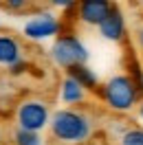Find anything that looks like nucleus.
<instances>
[{
  "label": "nucleus",
  "mask_w": 143,
  "mask_h": 145,
  "mask_svg": "<svg viewBox=\"0 0 143 145\" xmlns=\"http://www.w3.org/2000/svg\"><path fill=\"white\" fill-rule=\"evenodd\" d=\"M136 42H139V46L143 48V27L139 29V31H136Z\"/></svg>",
  "instance_id": "2eb2a0df"
},
{
  "label": "nucleus",
  "mask_w": 143,
  "mask_h": 145,
  "mask_svg": "<svg viewBox=\"0 0 143 145\" xmlns=\"http://www.w3.org/2000/svg\"><path fill=\"white\" fill-rule=\"evenodd\" d=\"M57 31H60V22L51 13H42L37 18H31L24 24V35L31 40H44V37L55 35Z\"/></svg>",
  "instance_id": "39448f33"
},
{
  "label": "nucleus",
  "mask_w": 143,
  "mask_h": 145,
  "mask_svg": "<svg viewBox=\"0 0 143 145\" xmlns=\"http://www.w3.org/2000/svg\"><path fill=\"white\" fill-rule=\"evenodd\" d=\"M0 145H2V132H0Z\"/></svg>",
  "instance_id": "dca6fc26"
},
{
  "label": "nucleus",
  "mask_w": 143,
  "mask_h": 145,
  "mask_svg": "<svg viewBox=\"0 0 143 145\" xmlns=\"http://www.w3.org/2000/svg\"><path fill=\"white\" fill-rule=\"evenodd\" d=\"M53 59L64 68H75V66H84V62L88 59V53H86V46L81 44L75 35H60L55 40L53 48Z\"/></svg>",
  "instance_id": "7ed1b4c3"
},
{
  "label": "nucleus",
  "mask_w": 143,
  "mask_h": 145,
  "mask_svg": "<svg viewBox=\"0 0 143 145\" xmlns=\"http://www.w3.org/2000/svg\"><path fill=\"white\" fill-rule=\"evenodd\" d=\"M24 66H27V64H24V59H22V62H18L16 66H11V72H22V68H24Z\"/></svg>",
  "instance_id": "4468645a"
},
{
  "label": "nucleus",
  "mask_w": 143,
  "mask_h": 145,
  "mask_svg": "<svg viewBox=\"0 0 143 145\" xmlns=\"http://www.w3.org/2000/svg\"><path fill=\"white\" fill-rule=\"evenodd\" d=\"M77 11H79V20L86 22V24H101L104 20L110 16L112 11V5L106 2V0H84L77 5Z\"/></svg>",
  "instance_id": "423d86ee"
},
{
  "label": "nucleus",
  "mask_w": 143,
  "mask_h": 145,
  "mask_svg": "<svg viewBox=\"0 0 143 145\" xmlns=\"http://www.w3.org/2000/svg\"><path fill=\"white\" fill-rule=\"evenodd\" d=\"M51 132L62 143H84L92 132V121L79 110H57L51 117Z\"/></svg>",
  "instance_id": "f257e3e1"
},
{
  "label": "nucleus",
  "mask_w": 143,
  "mask_h": 145,
  "mask_svg": "<svg viewBox=\"0 0 143 145\" xmlns=\"http://www.w3.org/2000/svg\"><path fill=\"white\" fill-rule=\"evenodd\" d=\"M68 75H71L73 79H77V82H79L86 90L97 86V77H95V72L90 71V68H86V66H75V68H71V71H68Z\"/></svg>",
  "instance_id": "9d476101"
},
{
  "label": "nucleus",
  "mask_w": 143,
  "mask_h": 145,
  "mask_svg": "<svg viewBox=\"0 0 143 145\" xmlns=\"http://www.w3.org/2000/svg\"><path fill=\"white\" fill-rule=\"evenodd\" d=\"M121 145H143V130L141 127H128L121 138H119Z\"/></svg>",
  "instance_id": "f8f14e48"
},
{
  "label": "nucleus",
  "mask_w": 143,
  "mask_h": 145,
  "mask_svg": "<svg viewBox=\"0 0 143 145\" xmlns=\"http://www.w3.org/2000/svg\"><path fill=\"white\" fill-rule=\"evenodd\" d=\"M141 84H143V77H141Z\"/></svg>",
  "instance_id": "a211bd4d"
},
{
  "label": "nucleus",
  "mask_w": 143,
  "mask_h": 145,
  "mask_svg": "<svg viewBox=\"0 0 143 145\" xmlns=\"http://www.w3.org/2000/svg\"><path fill=\"white\" fill-rule=\"evenodd\" d=\"M13 141H16V145H42L37 132H29V130H20V127L13 134Z\"/></svg>",
  "instance_id": "9b49d317"
},
{
  "label": "nucleus",
  "mask_w": 143,
  "mask_h": 145,
  "mask_svg": "<svg viewBox=\"0 0 143 145\" xmlns=\"http://www.w3.org/2000/svg\"><path fill=\"white\" fill-rule=\"evenodd\" d=\"M20 130H29V132H40L49 121V108H46L44 101L40 99H27L18 106L16 112Z\"/></svg>",
  "instance_id": "20e7f679"
},
{
  "label": "nucleus",
  "mask_w": 143,
  "mask_h": 145,
  "mask_svg": "<svg viewBox=\"0 0 143 145\" xmlns=\"http://www.w3.org/2000/svg\"><path fill=\"white\" fill-rule=\"evenodd\" d=\"M84 92H86V88L77 79H73L71 75L64 79V84H62V101L64 103H79V101H84Z\"/></svg>",
  "instance_id": "1a4fd4ad"
},
{
  "label": "nucleus",
  "mask_w": 143,
  "mask_h": 145,
  "mask_svg": "<svg viewBox=\"0 0 143 145\" xmlns=\"http://www.w3.org/2000/svg\"><path fill=\"white\" fill-rule=\"evenodd\" d=\"M141 119H143V106H141Z\"/></svg>",
  "instance_id": "f3484780"
},
{
  "label": "nucleus",
  "mask_w": 143,
  "mask_h": 145,
  "mask_svg": "<svg viewBox=\"0 0 143 145\" xmlns=\"http://www.w3.org/2000/svg\"><path fill=\"white\" fill-rule=\"evenodd\" d=\"M101 95H104L106 103L112 110L125 112V110H130L134 103L139 101L141 88H139V84L134 82L132 77H128V75H117V77H112V79H108V82L104 84Z\"/></svg>",
  "instance_id": "f03ea898"
},
{
  "label": "nucleus",
  "mask_w": 143,
  "mask_h": 145,
  "mask_svg": "<svg viewBox=\"0 0 143 145\" xmlns=\"http://www.w3.org/2000/svg\"><path fill=\"white\" fill-rule=\"evenodd\" d=\"M22 62V46L13 35L9 33H0V64L2 66H16Z\"/></svg>",
  "instance_id": "0eeeda50"
},
{
  "label": "nucleus",
  "mask_w": 143,
  "mask_h": 145,
  "mask_svg": "<svg viewBox=\"0 0 143 145\" xmlns=\"http://www.w3.org/2000/svg\"><path fill=\"white\" fill-rule=\"evenodd\" d=\"M99 31H101V35L106 37V40H121L125 33V22H123V16H121V11L112 7L110 11V16H108L101 24H99Z\"/></svg>",
  "instance_id": "6e6552de"
},
{
  "label": "nucleus",
  "mask_w": 143,
  "mask_h": 145,
  "mask_svg": "<svg viewBox=\"0 0 143 145\" xmlns=\"http://www.w3.org/2000/svg\"><path fill=\"white\" fill-rule=\"evenodd\" d=\"M0 7L7 11H20L27 9V0H7V2H0Z\"/></svg>",
  "instance_id": "ddd939ff"
}]
</instances>
